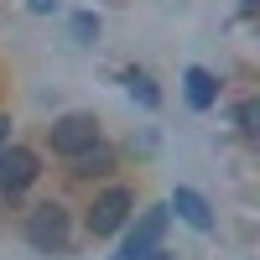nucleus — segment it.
<instances>
[{
  "mask_svg": "<svg viewBox=\"0 0 260 260\" xmlns=\"http://www.w3.org/2000/svg\"><path fill=\"white\" fill-rule=\"evenodd\" d=\"M26 240H31L37 250H47V255L68 250V213H62L57 203L31 208V219H26Z\"/></svg>",
  "mask_w": 260,
  "mask_h": 260,
  "instance_id": "1",
  "label": "nucleus"
},
{
  "mask_svg": "<svg viewBox=\"0 0 260 260\" xmlns=\"http://www.w3.org/2000/svg\"><path fill=\"white\" fill-rule=\"evenodd\" d=\"M161 234H167V208H146L141 219L130 224V234H125V245H120L115 260H146V255H156Z\"/></svg>",
  "mask_w": 260,
  "mask_h": 260,
  "instance_id": "2",
  "label": "nucleus"
},
{
  "mask_svg": "<svg viewBox=\"0 0 260 260\" xmlns=\"http://www.w3.org/2000/svg\"><path fill=\"white\" fill-rule=\"evenodd\" d=\"M89 146H99V120L94 115H62L52 125V151H62V156H83Z\"/></svg>",
  "mask_w": 260,
  "mask_h": 260,
  "instance_id": "3",
  "label": "nucleus"
},
{
  "mask_svg": "<svg viewBox=\"0 0 260 260\" xmlns=\"http://www.w3.org/2000/svg\"><path fill=\"white\" fill-rule=\"evenodd\" d=\"M125 219H130V192L125 187H104L94 198V208H89V229L94 234H115Z\"/></svg>",
  "mask_w": 260,
  "mask_h": 260,
  "instance_id": "4",
  "label": "nucleus"
},
{
  "mask_svg": "<svg viewBox=\"0 0 260 260\" xmlns=\"http://www.w3.org/2000/svg\"><path fill=\"white\" fill-rule=\"evenodd\" d=\"M37 182V156L26 146H6L0 151V192H26Z\"/></svg>",
  "mask_w": 260,
  "mask_h": 260,
  "instance_id": "5",
  "label": "nucleus"
},
{
  "mask_svg": "<svg viewBox=\"0 0 260 260\" xmlns=\"http://www.w3.org/2000/svg\"><path fill=\"white\" fill-rule=\"evenodd\" d=\"M172 208H177V219H187L192 229H213V213H208V198H203V192L198 187H177V198H172Z\"/></svg>",
  "mask_w": 260,
  "mask_h": 260,
  "instance_id": "6",
  "label": "nucleus"
},
{
  "mask_svg": "<svg viewBox=\"0 0 260 260\" xmlns=\"http://www.w3.org/2000/svg\"><path fill=\"white\" fill-rule=\"evenodd\" d=\"M182 83H187V104H192V110H213V99H219V83H213L208 68H187Z\"/></svg>",
  "mask_w": 260,
  "mask_h": 260,
  "instance_id": "7",
  "label": "nucleus"
},
{
  "mask_svg": "<svg viewBox=\"0 0 260 260\" xmlns=\"http://www.w3.org/2000/svg\"><path fill=\"white\" fill-rule=\"evenodd\" d=\"M125 89H130V99H141L146 110H161V94H156V83H151V73L125 68Z\"/></svg>",
  "mask_w": 260,
  "mask_h": 260,
  "instance_id": "8",
  "label": "nucleus"
},
{
  "mask_svg": "<svg viewBox=\"0 0 260 260\" xmlns=\"http://www.w3.org/2000/svg\"><path fill=\"white\" fill-rule=\"evenodd\" d=\"M73 37H78V42H94V37H99V21H94L89 11H83V16H73Z\"/></svg>",
  "mask_w": 260,
  "mask_h": 260,
  "instance_id": "9",
  "label": "nucleus"
},
{
  "mask_svg": "<svg viewBox=\"0 0 260 260\" xmlns=\"http://www.w3.org/2000/svg\"><path fill=\"white\" fill-rule=\"evenodd\" d=\"M255 115H260L255 99H245V104H240V130H245V136H255Z\"/></svg>",
  "mask_w": 260,
  "mask_h": 260,
  "instance_id": "10",
  "label": "nucleus"
},
{
  "mask_svg": "<svg viewBox=\"0 0 260 260\" xmlns=\"http://www.w3.org/2000/svg\"><path fill=\"white\" fill-rule=\"evenodd\" d=\"M11 146V120H0V151Z\"/></svg>",
  "mask_w": 260,
  "mask_h": 260,
  "instance_id": "11",
  "label": "nucleus"
},
{
  "mask_svg": "<svg viewBox=\"0 0 260 260\" xmlns=\"http://www.w3.org/2000/svg\"><path fill=\"white\" fill-rule=\"evenodd\" d=\"M26 6H31V11H52L57 0H26Z\"/></svg>",
  "mask_w": 260,
  "mask_h": 260,
  "instance_id": "12",
  "label": "nucleus"
},
{
  "mask_svg": "<svg viewBox=\"0 0 260 260\" xmlns=\"http://www.w3.org/2000/svg\"><path fill=\"white\" fill-rule=\"evenodd\" d=\"M255 6H260V0H240V11H255Z\"/></svg>",
  "mask_w": 260,
  "mask_h": 260,
  "instance_id": "13",
  "label": "nucleus"
}]
</instances>
